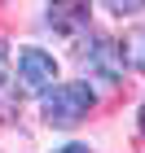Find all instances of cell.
Segmentation results:
<instances>
[{"label":"cell","instance_id":"cell-8","mask_svg":"<svg viewBox=\"0 0 145 153\" xmlns=\"http://www.w3.org/2000/svg\"><path fill=\"white\" fill-rule=\"evenodd\" d=\"M53 153H92L88 144H62V149H53Z\"/></svg>","mask_w":145,"mask_h":153},{"label":"cell","instance_id":"cell-3","mask_svg":"<svg viewBox=\"0 0 145 153\" xmlns=\"http://www.w3.org/2000/svg\"><path fill=\"white\" fill-rule=\"evenodd\" d=\"M79 57H84V66H88V74H97L101 83H114L119 79V70H123V53L110 39H92V48H79Z\"/></svg>","mask_w":145,"mask_h":153},{"label":"cell","instance_id":"cell-2","mask_svg":"<svg viewBox=\"0 0 145 153\" xmlns=\"http://www.w3.org/2000/svg\"><path fill=\"white\" fill-rule=\"evenodd\" d=\"M18 83H22L26 92H44V88H53L57 83V61H53V53H44V48H22L18 53Z\"/></svg>","mask_w":145,"mask_h":153},{"label":"cell","instance_id":"cell-6","mask_svg":"<svg viewBox=\"0 0 145 153\" xmlns=\"http://www.w3.org/2000/svg\"><path fill=\"white\" fill-rule=\"evenodd\" d=\"M106 9H110V13H141L145 0H106Z\"/></svg>","mask_w":145,"mask_h":153},{"label":"cell","instance_id":"cell-1","mask_svg":"<svg viewBox=\"0 0 145 153\" xmlns=\"http://www.w3.org/2000/svg\"><path fill=\"white\" fill-rule=\"evenodd\" d=\"M92 105H97V96L88 83H53L40 92V114H44L48 127H75L88 118Z\"/></svg>","mask_w":145,"mask_h":153},{"label":"cell","instance_id":"cell-5","mask_svg":"<svg viewBox=\"0 0 145 153\" xmlns=\"http://www.w3.org/2000/svg\"><path fill=\"white\" fill-rule=\"evenodd\" d=\"M123 61L132 66V70H145V26H136V31H128L123 35Z\"/></svg>","mask_w":145,"mask_h":153},{"label":"cell","instance_id":"cell-9","mask_svg":"<svg viewBox=\"0 0 145 153\" xmlns=\"http://www.w3.org/2000/svg\"><path fill=\"white\" fill-rule=\"evenodd\" d=\"M141 131H145V105H141Z\"/></svg>","mask_w":145,"mask_h":153},{"label":"cell","instance_id":"cell-4","mask_svg":"<svg viewBox=\"0 0 145 153\" xmlns=\"http://www.w3.org/2000/svg\"><path fill=\"white\" fill-rule=\"evenodd\" d=\"M92 18V0H48V26L62 35H79Z\"/></svg>","mask_w":145,"mask_h":153},{"label":"cell","instance_id":"cell-7","mask_svg":"<svg viewBox=\"0 0 145 153\" xmlns=\"http://www.w3.org/2000/svg\"><path fill=\"white\" fill-rule=\"evenodd\" d=\"M9 83V48H5V39H0V88Z\"/></svg>","mask_w":145,"mask_h":153}]
</instances>
